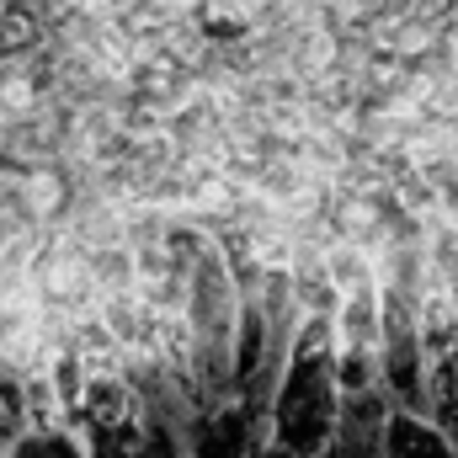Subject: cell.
I'll return each mask as SVG.
<instances>
[{
  "label": "cell",
  "mask_w": 458,
  "mask_h": 458,
  "mask_svg": "<svg viewBox=\"0 0 458 458\" xmlns=\"http://www.w3.org/2000/svg\"><path fill=\"white\" fill-rule=\"evenodd\" d=\"M336 416H342L336 331L331 315L304 310L267 389V443H277L293 458H320V448L336 432Z\"/></svg>",
  "instance_id": "obj_1"
},
{
  "label": "cell",
  "mask_w": 458,
  "mask_h": 458,
  "mask_svg": "<svg viewBox=\"0 0 458 458\" xmlns=\"http://www.w3.org/2000/svg\"><path fill=\"white\" fill-rule=\"evenodd\" d=\"M448 432H454V448H458V416H454V421H448Z\"/></svg>",
  "instance_id": "obj_9"
},
{
  "label": "cell",
  "mask_w": 458,
  "mask_h": 458,
  "mask_svg": "<svg viewBox=\"0 0 458 458\" xmlns=\"http://www.w3.org/2000/svg\"><path fill=\"white\" fill-rule=\"evenodd\" d=\"M5 458H91V448L70 421H59V427H16Z\"/></svg>",
  "instance_id": "obj_7"
},
{
  "label": "cell",
  "mask_w": 458,
  "mask_h": 458,
  "mask_svg": "<svg viewBox=\"0 0 458 458\" xmlns=\"http://www.w3.org/2000/svg\"><path fill=\"white\" fill-rule=\"evenodd\" d=\"M331 331H336L342 346H378V277L352 283V288L336 293Z\"/></svg>",
  "instance_id": "obj_6"
},
{
  "label": "cell",
  "mask_w": 458,
  "mask_h": 458,
  "mask_svg": "<svg viewBox=\"0 0 458 458\" xmlns=\"http://www.w3.org/2000/svg\"><path fill=\"white\" fill-rule=\"evenodd\" d=\"M378 384L394 405L427 411V368H421V326L416 299L378 277Z\"/></svg>",
  "instance_id": "obj_2"
},
{
  "label": "cell",
  "mask_w": 458,
  "mask_h": 458,
  "mask_svg": "<svg viewBox=\"0 0 458 458\" xmlns=\"http://www.w3.org/2000/svg\"><path fill=\"white\" fill-rule=\"evenodd\" d=\"M182 432H187V458H250L267 443V405L229 384L225 394L192 405Z\"/></svg>",
  "instance_id": "obj_3"
},
{
  "label": "cell",
  "mask_w": 458,
  "mask_h": 458,
  "mask_svg": "<svg viewBox=\"0 0 458 458\" xmlns=\"http://www.w3.org/2000/svg\"><path fill=\"white\" fill-rule=\"evenodd\" d=\"M384 458H458L454 432L411 405H389L384 416Z\"/></svg>",
  "instance_id": "obj_4"
},
{
  "label": "cell",
  "mask_w": 458,
  "mask_h": 458,
  "mask_svg": "<svg viewBox=\"0 0 458 458\" xmlns=\"http://www.w3.org/2000/svg\"><path fill=\"white\" fill-rule=\"evenodd\" d=\"M320 458H384V427H362V421L336 416V432L320 448Z\"/></svg>",
  "instance_id": "obj_8"
},
{
  "label": "cell",
  "mask_w": 458,
  "mask_h": 458,
  "mask_svg": "<svg viewBox=\"0 0 458 458\" xmlns=\"http://www.w3.org/2000/svg\"><path fill=\"white\" fill-rule=\"evenodd\" d=\"M54 43L48 32V11L38 0H0V64L32 59Z\"/></svg>",
  "instance_id": "obj_5"
}]
</instances>
